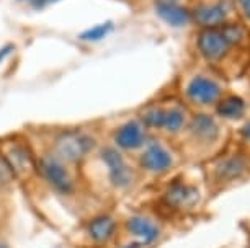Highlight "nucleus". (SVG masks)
Returning a JSON list of instances; mask_svg holds the SVG:
<instances>
[{
  "instance_id": "obj_1",
  "label": "nucleus",
  "mask_w": 250,
  "mask_h": 248,
  "mask_svg": "<svg viewBox=\"0 0 250 248\" xmlns=\"http://www.w3.org/2000/svg\"><path fill=\"white\" fill-rule=\"evenodd\" d=\"M232 44H237V35L232 26L208 28L198 38V48L201 54L209 60L223 59Z\"/></svg>"
},
{
  "instance_id": "obj_2",
  "label": "nucleus",
  "mask_w": 250,
  "mask_h": 248,
  "mask_svg": "<svg viewBox=\"0 0 250 248\" xmlns=\"http://www.w3.org/2000/svg\"><path fill=\"white\" fill-rule=\"evenodd\" d=\"M93 147V140L88 135L79 133H64L58 135L54 142L56 153L67 162H79Z\"/></svg>"
},
{
  "instance_id": "obj_3",
  "label": "nucleus",
  "mask_w": 250,
  "mask_h": 248,
  "mask_svg": "<svg viewBox=\"0 0 250 248\" xmlns=\"http://www.w3.org/2000/svg\"><path fill=\"white\" fill-rule=\"evenodd\" d=\"M40 172L43 173V176L49 181V185L54 190H58L62 194H70L74 191V180L69 175L67 168L64 167V163L61 158L54 155H46L38 163Z\"/></svg>"
},
{
  "instance_id": "obj_4",
  "label": "nucleus",
  "mask_w": 250,
  "mask_h": 248,
  "mask_svg": "<svg viewBox=\"0 0 250 248\" xmlns=\"http://www.w3.org/2000/svg\"><path fill=\"white\" fill-rule=\"evenodd\" d=\"M103 162L106 163L108 172H110V180L115 186H128L133 180V172L123 160L121 153L115 149H105L102 153Z\"/></svg>"
},
{
  "instance_id": "obj_5",
  "label": "nucleus",
  "mask_w": 250,
  "mask_h": 248,
  "mask_svg": "<svg viewBox=\"0 0 250 248\" xmlns=\"http://www.w3.org/2000/svg\"><path fill=\"white\" fill-rule=\"evenodd\" d=\"M187 93L193 101L201 103V105H209V103L218 100L221 95V90L213 80H209V78L196 77L190 82Z\"/></svg>"
},
{
  "instance_id": "obj_6",
  "label": "nucleus",
  "mask_w": 250,
  "mask_h": 248,
  "mask_svg": "<svg viewBox=\"0 0 250 248\" xmlns=\"http://www.w3.org/2000/svg\"><path fill=\"white\" fill-rule=\"evenodd\" d=\"M7 163L10 165L13 175H20V176H26L35 170V162H33V157L30 151L23 146H13L5 157Z\"/></svg>"
},
{
  "instance_id": "obj_7",
  "label": "nucleus",
  "mask_w": 250,
  "mask_h": 248,
  "mask_svg": "<svg viewBox=\"0 0 250 248\" xmlns=\"http://www.w3.org/2000/svg\"><path fill=\"white\" fill-rule=\"evenodd\" d=\"M141 165L150 172H165L172 167V157L162 146L152 144L141 157Z\"/></svg>"
},
{
  "instance_id": "obj_8",
  "label": "nucleus",
  "mask_w": 250,
  "mask_h": 248,
  "mask_svg": "<svg viewBox=\"0 0 250 248\" xmlns=\"http://www.w3.org/2000/svg\"><path fill=\"white\" fill-rule=\"evenodd\" d=\"M195 20L203 26L208 28H218L223 25L228 17V7L226 3H213V5H201L196 8L195 12Z\"/></svg>"
},
{
  "instance_id": "obj_9",
  "label": "nucleus",
  "mask_w": 250,
  "mask_h": 248,
  "mask_svg": "<svg viewBox=\"0 0 250 248\" xmlns=\"http://www.w3.org/2000/svg\"><path fill=\"white\" fill-rule=\"evenodd\" d=\"M115 140H116L118 146L121 149H125V151H133V149H138L143 146L144 133L138 123L131 121V123L121 126V128L118 129Z\"/></svg>"
},
{
  "instance_id": "obj_10",
  "label": "nucleus",
  "mask_w": 250,
  "mask_h": 248,
  "mask_svg": "<svg viewBox=\"0 0 250 248\" xmlns=\"http://www.w3.org/2000/svg\"><path fill=\"white\" fill-rule=\"evenodd\" d=\"M128 230L138 238L139 243H152L159 237V227L152 221L141 216H133L129 219Z\"/></svg>"
},
{
  "instance_id": "obj_11",
  "label": "nucleus",
  "mask_w": 250,
  "mask_h": 248,
  "mask_svg": "<svg viewBox=\"0 0 250 248\" xmlns=\"http://www.w3.org/2000/svg\"><path fill=\"white\" fill-rule=\"evenodd\" d=\"M87 230L93 242L106 243L113 235H115L116 222H115V219L110 216H100V217H95L90 224H88Z\"/></svg>"
},
{
  "instance_id": "obj_12",
  "label": "nucleus",
  "mask_w": 250,
  "mask_h": 248,
  "mask_svg": "<svg viewBox=\"0 0 250 248\" xmlns=\"http://www.w3.org/2000/svg\"><path fill=\"white\" fill-rule=\"evenodd\" d=\"M157 13L164 21H167L168 25L173 26H183L190 21V12L185 7L175 5V3H157Z\"/></svg>"
},
{
  "instance_id": "obj_13",
  "label": "nucleus",
  "mask_w": 250,
  "mask_h": 248,
  "mask_svg": "<svg viewBox=\"0 0 250 248\" xmlns=\"http://www.w3.org/2000/svg\"><path fill=\"white\" fill-rule=\"evenodd\" d=\"M165 199L173 208H188V206H193L198 201V193L190 186L177 183L168 190Z\"/></svg>"
},
{
  "instance_id": "obj_14",
  "label": "nucleus",
  "mask_w": 250,
  "mask_h": 248,
  "mask_svg": "<svg viewBox=\"0 0 250 248\" xmlns=\"http://www.w3.org/2000/svg\"><path fill=\"white\" fill-rule=\"evenodd\" d=\"M190 131L195 137L201 140H214L218 135V126L208 114H198L190 123Z\"/></svg>"
},
{
  "instance_id": "obj_15",
  "label": "nucleus",
  "mask_w": 250,
  "mask_h": 248,
  "mask_svg": "<svg viewBox=\"0 0 250 248\" xmlns=\"http://www.w3.org/2000/svg\"><path fill=\"white\" fill-rule=\"evenodd\" d=\"M247 158L244 155H232L229 160L221 163L219 167V176L224 180H234L242 176L245 170H247Z\"/></svg>"
},
{
  "instance_id": "obj_16",
  "label": "nucleus",
  "mask_w": 250,
  "mask_h": 248,
  "mask_svg": "<svg viewBox=\"0 0 250 248\" xmlns=\"http://www.w3.org/2000/svg\"><path fill=\"white\" fill-rule=\"evenodd\" d=\"M218 114H221L223 118H229V119H237L244 114L245 110V103L242 98L239 96H228L219 100L218 103Z\"/></svg>"
},
{
  "instance_id": "obj_17",
  "label": "nucleus",
  "mask_w": 250,
  "mask_h": 248,
  "mask_svg": "<svg viewBox=\"0 0 250 248\" xmlns=\"http://www.w3.org/2000/svg\"><path fill=\"white\" fill-rule=\"evenodd\" d=\"M183 124H185V114L182 110H165V129L175 133L183 128Z\"/></svg>"
},
{
  "instance_id": "obj_18",
  "label": "nucleus",
  "mask_w": 250,
  "mask_h": 248,
  "mask_svg": "<svg viewBox=\"0 0 250 248\" xmlns=\"http://www.w3.org/2000/svg\"><path fill=\"white\" fill-rule=\"evenodd\" d=\"M144 123L155 129H162L165 124V110L154 108L144 114Z\"/></svg>"
},
{
  "instance_id": "obj_19",
  "label": "nucleus",
  "mask_w": 250,
  "mask_h": 248,
  "mask_svg": "<svg viewBox=\"0 0 250 248\" xmlns=\"http://www.w3.org/2000/svg\"><path fill=\"white\" fill-rule=\"evenodd\" d=\"M111 30H113L111 21H106V23H103V25H98L95 28H92V30L85 31L83 35H80V38L87 39V41H97V39H102L103 36H106Z\"/></svg>"
},
{
  "instance_id": "obj_20",
  "label": "nucleus",
  "mask_w": 250,
  "mask_h": 248,
  "mask_svg": "<svg viewBox=\"0 0 250 248\" xmlns=\"http://www.w3.org/2000/svg\"><path fill=\"white\" fill-rule=\"evenodd\" d=\"M13 176H15V175H13L10 165L7 163L5 158L0 157V186L10 183V180L13 178Z\"/></svg>"
},
{
  "instance_id": "obj_21",
  "label": "nucleus",
  "mask_w": 250,
  "mask_h": 248,
  "mask_svg": "<svg viewBox=\"0 0 250 248\" xmlns=\"http://www.w3.org/2000/svg\"><path fill=\"white\" fill-rule=\"evenodd\" d=\"M239 2V5L242 7V10L245 13V17L250 20V0H237Z\"/></svg>"
},
{
  "instance_id": "obj_22",
  "label": "nucleus",
  "mask_w": 250,
  "mask_h": 248,
  "mask_svg": "<svg viewBox=\"0 0 250 248\" xmlns=\"http://www.w3.org/2000/svg\"><path fill=\"white\" fill-rule=\"evenodd\" d=\"M54 2H56V0H31V5L41 8V7H46V5H49V3H54Z\"/></svg>"
},
{
  "instance_id": "obj_23",
  "label": "nucleus",
  "mask_w": 250,
  "mask_h": 248,
  "mask_svg": "<svg viewBox=\"0 0 250 248\" xmlns=\"http://www.w3.org/2000/svg\"><path fill=\"white\" fill-rule=\"evenodd\" d=\"M240 134H242L245 139H249V140H250V123H249V124H245L244 128L240 129Z\"/></svg>"
},
{
  "instance_id": "obj_24",
  "label": "nucleus",
  "mask_w": 250,
  "mask_h": 248,
  "mask_svg": "<svg viewBox=\"0 0 250 248\" xmlns=\"http://www.w3.org/2000/svg\"><path fill=\"white\" fill-rule=\"evenodd\" d=\"M123 248H141V243H129V245H126Z\"/></svg>"
},
{
  "instance_id": "obj_25",
  "label": "nucleus",
  "mask_w": 250,
  "mask_h": 248,
  "mask_svg": "<svg viewBox=\"0 0 250 248\" xmlns=\"http://www.w3.org/2000/svg\"><path fill=\"white\" fill-rule=\"evenodd\" d=\"M0 248H7V247L5 245H0Z\"/></svg>"
}]
</instances>
